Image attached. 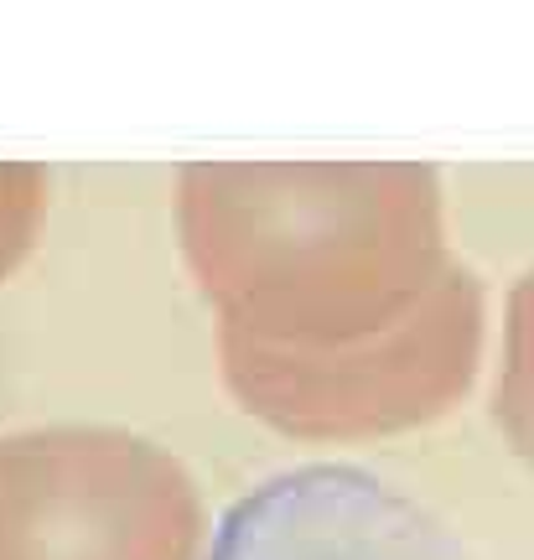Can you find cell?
Returning <instances> with one entry per match:
<instances>
[{
    "label": "cell",
    "instance_id": "obj_1",
    "mask_svg": "<svg viewBox=\"0 0 534 560\" xmlns=\"http://www.w3.org/2000/svg\"><path fill=\"white\" fill-rule=\"evenodd\" d=\"M177 234L249 416L337 436L467 389L483 301L446 255L426 166L198 161L177 187Z\"/></svg>",
    "mask_w": 534,
    "mask_h": 560
},
{
    "label": "cell",
    "instance_id": "obj_2",
    "mask_svg": "<svg viewBox=\"0 0 534 560\" xmlns=\"http://www.w3.org/2000/svg\"><path fill=\"white\" fill-rule=\"evenodd\" d=\"M202 560H473L420 499L353 462H301L239 493Z\"/></svg>",
    "mask_w": 534,
    "mask_h": 560
},
{
    "label": "cell",
    "instance_id": "obj_3",
    "mask_svg": "<svg viewBox=\"0 0 534 560\" xmlns=\"http://www.w3.org/2000/svg\"><path fill=\"white\" fill-rule=\"evenodd\" d=\"M498 420L514 425L524 452H534V270L514 291L509 306V342H503V363H498V389H494Z\"/></svg>",
    "mask_w": 534,
    "mask_h": 560
},
{
    "label": "cell",
    "instance_id": "obj_4",
    "mask_svg": "<svg viewBox=\"0 0 534 560\" xmlns=\"http://www.w3.org/2000/svg\"><path fill=\"white\" fill-rule=\"evenodd\" d=\"M47 213V177L26 161H0V276H11L32 249Z\"/></svg>",
    "mask_w": 534,
    "mask_h": 560
}]
</instances>
